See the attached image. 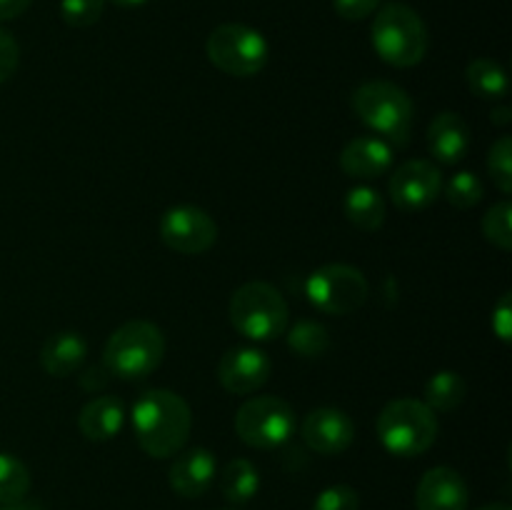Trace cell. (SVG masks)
<instances>
[{"label":"cell","instance_id":"d6a6232c","mask_svg":"<svg viewBox=\"0 0 512 510\" xmlns=\"http://www.w3.org/2000/svg\"><path fill=\"white\" fill-rule=\"evenodd\" d=\"M493 330L495 335H498L503 343H510V333H512V300H510V293H505L503 298L495 303L493 308Z\"/></svg>","mask_w":512,"mask_h":510},{"label":"cell","instance_id":"484cf974","mask_svg":"<svg viewBox=\"0 0 512 510\" xmlns=\"http://www.w3.org/2000/svg\"><path fill=\"white\" fill-rule=\"evenodd\" d=\"M443 193H445V200H448L453 208L468 210V208H475V205L483 200L485 185L475 173H470V170H460V173H455L448 183H443Z\"/></svg>","mask_w":512,"mask_h":510},{"label":"cell","instance_id":"ffe728a7","mask_svg":"<svg viewBox=\"0 0 512 510\" xmlns=\"http://www.w3.org/2000/svg\"><path fill=\"white\" fill-rule=\"evenodd\" d=\"M343 210L355 228L363 230V233H375V230L383 228L388 205L373 185H355L345 193Z\"/></svg>","mask_w":512,"mask_h":510},{"label":"cell","instance_id":"f35d334b","mask_svg":"<svg viewBox=\"0 0 512 510\" xmlns=\"http://www.w3.org/2000/svg\"><path fill=\"white\" fill-rule=\"evenodd\" d=\"M478 510H512L508 503H490V505H483V508Z\"/></svg>","mask_w":512,"mask_h":510},{"label":"cell","instance_id":"ac0fdd59","mask_svg":"<svg viewBox=\"0 0 512 510\" xmlns=\"http://www.w3.org/2000/svg\"><path fill=\"white\" fill-rule=\"evenodd\" d=\"M85 358H88V343L75 330L50 335L40 350V365L53 378H68V375L78 373Z\"/></svg>","mask_w":512,"mask_h":510},{"label":"cell","instance_id":"83f0119b","mask_svg":"<svg viewBox=\"0 0 512 510\" xmlns=\"http://www.w3.org/2000/svg\"><path fill=\"white\" fill-rule=\"evenodd\" d=\"M488 173L500 193H512V140L508 135L498 138L488 153Z\"/></svg>","mask_w":512,"mask_h":510},{"label":"cell","instance_id":"cb8c5ba5","mask_svg":"<svg viewBox=\"0 0 512 510\" xmlns=\"http://www.w3.org/2000/svg\"><path fill=\"white\" fill-rule=\"evenodd\" d=\"M288 333V348L295 350L300 358H320L330 348L328 328L315 320H298Z\"/></svg>","mask_w":512,"mask_h":510},{"label":"cell","instance_id":"52a82bcc","mask_svg":"<svg viewBox=\"0 0 512 510\" xmlns=\"http://www.w3.org/2000/svg\"><path fill=\"white\" fill-rule=\"evenodd\" d=\"M208 60L233 78H253L268 65L270 45L260 30L245 23H223L205 40Z\"/></svg>","mask_w":512,"mask_h":510},{"label":"cell","instance_id":"e575fe53","mask_svg":"<svg viewBox=\"0 0 512 510\" xmlns=\"http://www.w3.org/2000/svg\"><path fill=\"white\" fill-rule=\"evenodd\" d=\"M103 370H105V368H90V370H85V375H83V378H80V385H83L85 390H100V388H103V385H105V380H108V378H105V375H108V373H105L103 378H98V375L103 373Z\"/></svg>","mask_w":512,"mask_h":510},{"label":"cell","instance_id":"8fae6325","mask_svg":"<svg viewBox=\"0 0 512 510\" xmlns=\"http://www.w3.org/2000/svg\"><path fill=\"white\" fill-rule=\"evenodd\" d=\"M390 198L403 213H420L443 195V173L430 160H405L390 175Z\"/></svg>","mask_w":512,"mask_h":510},{"label":"cell","instance_id":"1f68e13d","mask_svg":"<svg viewBox=\"0 0 512 510\" xmlns=\"http://www.w3.org/2000/svg\"><path fill=\"white\" fill-rule=\"evenodd\" d=\"M383 0H333L335 13L343 20H365L380 8Z\"/></svg>","mask_w":512,"mask_h":510},{"label":"cell","instance_id":"ba28073f","mask_svg":"<svg viewBox=\"0 0 512 510\" xmlns=\"http://www.w3.org/2000/svg\"><path fill=\"white\" fill-rule=\"evenodd\" d=\"M235 433L245 445L258 450L280 448L295 433V410L278 395H258L235 413Z\"/></svg>","mask_w":512,"mask_h":510},{"label":"cell","instance_id":"e0dca14e","mask_svg":"<svg viewBox=\"0 0 512 510\" xmlns=\"http://www.w3.org/2000/svg\"><path fill=\"white\" fill-rule=\"evenodd\" d=\"M470 143L473 138H470V128L463 115L450 113V110L435 115L428 128V150L438 163L458 165L468 155Z\"/></svg>","mask_w":512,"mask_h":510},{"label":"cell","instance_id":"f546056e","mask_svg":"<svg viewBox=\"0 0 512 510\" xmlns=\"http://www.w3.org/2000/svg\"><path fill=\"white\" fill-rule=\"evenodd\" d=\"M360 498L350 485H330L320 490L315 498L313 510H358Z\"/></svg>","mask_w":512,"mask_h":510},{"label":"cell","instance_id":"4316f807","mask_svg":"<svg viewBox=\"0 0 512 510\" xmlns=\"http://www.w3.org/2000/svg\"><path fill=\"white\" fill-rule=\"evenodd\" d=\"M483 235L500 250L512 248V203L500 200L485 213Z\"/></svg>","mask_w":512,"mask_h":510},{"label":"cell","instance_id":"44dd1931","mask_svg":"<svg viewBox=\"0 0 512 510\" xmlns=\"http://www.w3.org/2000/svg\"><path fill=\"white\" fill-rule=\"evenodd\" d=\"M220 490L225 500L233 505H243L253 500L260 490V473L248 458H235L220 473Z\"/></svg>","mask_w":512,"mask_h":510},{"label":"cell","instance_id":"8d00e7d4","mask_svg":"<svg viewBox=\"0 0 512 510\" xmlns=\"http://www.w3.org/2000/svg\"><path fill=\"white\" fill-rule=\"evenodd\" d=\"M0 510H43V505L35 503V500H15V503L0 505Z\"/></svg>","mask_w":512,"mask_h":510},{"label":"cell","instance_id":"836d02e7","mask_svg":"<svg viewBox=\"0 0 512 510\" xmlns=\"http://www.w3.org/2000/svg\"><path fill=\"white\" fill-rule=\"evenodd\" d=\"M33 0H0V20L20 18Z\"/></svg>","mask_w":512,"mask_h":510},{"label":"cell","instance_id":"d590c367","mask_svg":"<svg viewBox=\"0 0 512 510\" xmlns=\"http://www.w3.org/2000/svg\"><path fill=\"white\" fill-rule=\"evenodd\" d=\"M490 120H493L495 125H508L512 120V110L508 105H498V108H493V113H490Z\"/></svg>","mask_w":512,"mask_h":510},{"label":"cell","instance_id":"9a60e30c","mask_svg":"<svg viewBox=\"0 0 512 510\" xmlns=\"http://www.w3.org/2000/svg\"><path fill=\"white\" fill-rule=\"evenodd\" d=\"M218 475V460L208 448H188L175 453L168 470V483L180 498H200Z\"/></svg>","mask_w":512,"mask_h":510},{"label":"cell","instance_id":"7c38bea8","mask_svg":"<svg viewBox=\"0 0 512 510\" xmlns=\"http://www.w3.org/2000/svg\"><path fill=\"white\" fill-rule=\"evenodd\" d=\"M273 373L268 353L260 348H233L220 358L218 363V380L228 393L233 395H250L263 388Z\"/></svg>","mask_w":512,"mask_h":510},{"label":"cell","instance_id":"603a6c76","mask_svg":"<svg viewBox=\"0 0 512 510\" xmlns=\"http://www.w3.org/2000/svg\"><path fill=\"white\" fill-rule=\"evenodd\" d=\"M468 88L483 100H503L508 95V73L493 58H475L465 68Z\"/></svg>","mask_w":512,"mask_h":510},{"label":"cell","instance_id":"5b68a950","mask_svg":"<svg viewBox=\"0 0 512 510\" xmlns=\"http://www.w3.org/2000/svg\"><path fill=\"white\" fill-rule=\"evenodd\" d=\"M230 323L253 343H268V340L285 335L290 325V310L278 288L263 280H250L240 285L230 298Z\"/></svg>","mask_w":512,"mask_h":510},{"label":"cell","instance_id":"d4e9b609","mask_svg":"<svg viewBox=\"0 0 512 510\" xmlns=\"http://www.w3.org/2000/svg\"><path fill=\"white\" fill-rule=\"evenodd\" d=\"M30 490V470L20 458L0 453V505L23 500Z\"/></svg>","mask_w":512,"mask_h":510},{"label":"cell","instance_id":"4dcf8cb0","mask_svg":"<svg viewBox=\"0 0 512 510\" xmlns=\"http://www.w3.org/2000/svg\"><path fill=\"white\" fill-rule=\"evenodd\" d=\"M20 63V48H18V40L8 33L5 28H0V85L5 80H10L18 70Z\"/></svg>","mask_w":512,"mask_h":510},{"label":"cell","instance_id":"3957f363","mask_svg":"<svg viewBox=\"0 0 512 510\" xmlns=\"http://www.w3.org/2000/svg\"><path fill=\"white\" fill-rule=\"evenodd\" d=\"M353 110L360 123L393 148H403L413 130V100L400 85L390 80H368L353 93Z\"/></svg>","mask_w":512,"mask_h":510},{"label":"cell","instance_id":"8992f818","mask_svg":"<svg viewBox=\"0 0 512 510\" xmlns=\"http://www.w3.org/2000/svg\"><path fill=\"white\" fill-rule=\"evenodd\" d=\"M375 428L383 448L398 458H418L438 438V418L423 400L415 398L390 400L380 410Z\"/></svg>","mask_w":512,"mask_h":510},{"label":"cell","instance_id":"d6986e66","mask_svg":"<svg viewBox=\"0 0 512 510\" xmlns=\"http://www.w3.org/2000/svg\"><path fill=\"white\" fill-rule=\"evenodd\" d=\"M125 423V405L120 398L113 395H100L85 403V408L78 415V428L93 443H105L113 440L123 430Z\"/></svg>","mask_w":512,"mask_h":510},{"label":"cell","instance_id":"9c48e42d","mask_svg":"<svg viewBox=\"0 0 512 510\" xmlns=\"http://www.w3.org/2000/svg\"><path fill=\"white\" fill-rule=\"evenodd\" d=\"M370 285L363 270L345 263H330L313 270L305 283L310 305L325 315H350L368 300Z\"/></svg>","mask_w":512,"mask_h":510},{"label":"cell","instance_id":"7402d4cb","mask_svg":"<svg viewBox=\"0 0 512 510\" xmlns=\"http://www.w3.org/2000/svg\"><path fill=\"white\" fill-rule=\"evenodd\" d=\"M423 395V403L428 405L433 413H450V410H455L465 400V395H468V383H465L463 375L455 373V370H440V373H435L433 378L425 383Z\"/></svg>","mask_w":512,"mask_h":510},{"label":"cell","instance_id":"277c9868","mask_svg":"<svg viewBox=\"0 0 512 510\" xmlns=\"http://www.w3.org/2000/svg\"><path fill=\"white\" fill-rule=\"evenodd\" d=\"M165 335L150 320H128L113 330L103 348V368L120 380H140L160 368Z\"/></svg>","mask_w":512,"mask_h":510},{"label":"cell","instance_id":"7a4b0ae2","mask_svg":"<svg viewBox=\"0 0 512 510\" xmlns=\"http://www.w3.org/2000/svg\"><path fill=\"white\" fill-rule=\"evenodd\" d=\"M370 43L380 60L393 68H413L428 53V28L423 18L405 3H388L375 10Z\"/></svg>","mask_w":512,"mask_h":510},{"label":"cell","instance_id":"2e32d148","mask_svg":"<svg viewBox=\"0 0 512 510\" xmlns=\"http://www.w3.org/2000/svg\"><path fill=\"white\" fill-rule=\"evenodd\" d=\"M340 168L355 180H375L393 168V145L378 135H360L340 153Z\"/></svg>","mask_w":512,"mask_h":510},{"label":"cell","instance_id":"6da1fadb","mask_svg":"<svg viewBox=\"0 0 512 510\" xmlns=\"http://www.w3.org/2000/svg\"><path fill=\"white\" fill-rule=\"evenodd\" d=\"M193 428L190 405L173 390H148L133 405V433L150 458H173L188 443Z\"/></svg>","mask_w":512,"mask_h":510},{"label":"cell","instance_id":"74e56055","mask_svg":"<svg viewBox=\"0 0 512 510\" xmlns=\"http://www.w3.org/2000/svg\"><path fill=\"white\" fill-rule=\"evenodd\" d=\"M118 8H140V5H145L148 0H113Z\"/></svg>","mask_w":512,"mask_h":510},{"label":"cell","instance_id":"f1b7e54d","mask_svg":"<svg viewBox=\"0 0 512 510\" xmlns=\"http://www.w3.org/2000/svg\"><path fill=\"white\" fill-rule=\"evenodd\" d=\"M105 0H60V15L70 28H90L100 20Z\"/></svg>","mask_w":512,"mask_h":510},{"label":"cell","instance_id":"5bb4252c","mask_svg":"<svg viewBox=\"0 0 512 510\" xmlns=\"http://www.w3.org/2000/svg\"><path fill=\"white\" fill-rule=\"evenodd\" d=\"M470 490L463 475L448 465L430 468L415 490L418 510H468Z\"/></svg>","mask_w":512,"mask_h":510},{"label":"cell","instance_id":"4fadbf2b","mask_svg":"<svg viewBox=\"0 0 512 510\" xmlns=\"http://www.w3.org/2000/svg\"><path fill=\"white\" fill-rule=\"evenodd\" d=\"M303 440L320 455H340L353 445L355 425L340 408H315L303 420Z\"/></svg>","mask_w":512,"mask_h":510},{"label":"cell","instance_id":"30bf717a","mask_svg":"<svg viewBox=\"0 0 512 510\" xmlns=\"http://www.w3.org/2000/svg\"><path fill=\"white\" fill-rule=\"evenodd\" d=\"M160 238L180 255H200L218 240V225L208 210L198 205H173L160 218Z\"/></svg>","mask_w":512,"mask_h":510}]
</instances>
